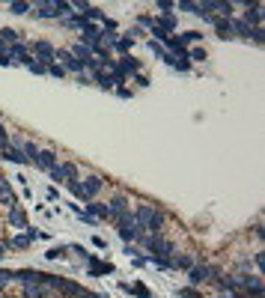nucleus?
<instances>
[{
    "mask_svg": "<svg viewBox=\"0 0 265 298\" xmlns=\"http://www.w3.org/2000/svg\"><path fill=\"white\" fill-rule=\"evenodd\" d=\"M27 69H30L33 75H45V72H48V69L42 66V63H36V60H33V63H30V66H27Z\"/></svg>",
    "mask_w": 265,
    "mask_h": 298,
    "instance_id": "obj_44",
    "label": "nucleus"
},
{
    "mask_svg": "<svg viewBox=\"0 0 265 298\" xmlns=\"http://www.w3.org/2000/svg\"><path fill=\"white\" fill-rule=\"evenodd\" d=\"M241 6L247 9V12L241 15V21H244L247 27H259V21H262V6H259V3H250V0H244Z\"/></svg>",
    "mask_w": 265,
    "mask_h": 298,
    "instance_id": "obj_2",
    "label": "nucleus"
},
{
    "mask_svg": "<svg viewBox=\"0 0 265 298\" xmlns=\"http://www.w3.org/2000/svg\"><path fill=\"white\" fill-rule=\"evenodd\" d=\"M134 218H137V230H149V232H161L164 230V215L158 212V209H152V206H137V212H134Z\"/></svg>",
    "mask_w": 265,
    "mask_h": 298,
    "instance_id": "obj_1",
    "label": "nucleus"
},
{
    "mask_svg": "<svg viewBox=\"0 0 265 298\" xmlns=\"http://www.w3.org/2000/svg\"><path fill=\"white\" fill-rule=\"evenodd\" d=\"M33 164L39 167V170H45V173H48L51 167H57L60 161H57V152H51V149H42V152L36 155V161H33Z\"/></svg>",
    "mask_w": 265,
    "mask_h": 298,
    "instance_id": "obj_8",
    "label": "nucleus"
},
{
    "mask_svg": "<svg viewBox=\"0 0 265 298\" xmlns=\"http://www.w3.org/2000/svg\"><path fill=\"white\" fill-rule=\"evenodd\" d=\"M36 18H57V6L51 3H36Z\"/></svg>",
    "mask_w": 265,
    "mask_h": 298,
    "instance_id": "obj_18",
    "label": "nucleus"
},
{
    "mask_svg": "<svg viewBox=\"0 0 265 298\" xmlns=\"http://www.w3.org/2000/svg\"><path fill=\"white\" fill-rule=\"evenodd\" d=\"M209 277H212V268H209V265H191V268H188V280H191V286L206 283Z\"/></svg>",
    "mask_w": 265,
    "mask_h": 298,
    "instance_id": "obj_6",
    "label": "nucleus"
},
{
    "mask_svg": "<svg viewBox=\"0 0 265 298\" xmlns=\"http://www.w3.org/2000/svg\"><path fill=\"white\" fill-rule=\"evenodd\" d=\"M18 149H21V152H24V158H27V161H36V155H39V152H42V149H39V146H36L33 140H24V143H21V146H18Z\"/></svg>",
    "mask_w": 265,
    "mask_h": 298,
    "instance_id": "obj_20",
    "label": "nucleus"
},
{
    "mask_svg": "<svg viewBox=\"0 0 265 298\" xmlns=\"http://www.w3.org/2000/svg\"><path fill=\"white\" fill-rule=\"evenodd\" d=\"M137 24H140V27H149V30H152V27H155V18H152V15H137Z\"/></svg>",
    "mask_w": 265,
    "mask_h": 298,
    "instance_id": "obj_34",
    "label": "nucleus"
},
{
    "mask_svg": "<svg viewBox=\"0 0 265 298\" xmlns=\"http://www.w3.org/2000/svg\"><path fill=\"white\" fill-rule=\"evenodd\" d=\"M63 254H66V248H51L45 257H48V260H57V257H63Z\"/></svg>",
    "mask_w": 265,
    "mask_h": 298,
    "instance_id": "obj_42",
    "label": "nucleus"
},
{
    "mask_svg": "<svg viewBox=\"0 0 265 298\" xmlns=\"http://www.w3.org/2000/svg\"><path fill=\"white\" fill-rule=\"evenodd\" d=\"M179 298H200L197 286H185V289H179Z\"/></svg>",
    "mask_w": 265,
    "mask_h": 298,
    "instance_id": "obj_36",
    "label": "nucleus"
},
{
    "mask_svg": "<svg viewBox=\"0 0 265 298\" xmlns=\"http://www.w3.org/2000/svg\"><path fill=\"white\" fill-rule=\"evenodd\" d=\"M116 93H119V99H131V90H125V87H119Z\"/></svg>",
    "mask_w": 265,
    "mask_h": 298,
    "instance_id": "obj_47",
    "label": "nucleus"
},
{
    "mask_svg": "<svg viewBox=\"0 0 265 298\" xmlns=\"http://www.w3.org/2000/svg\"><path fill=\"white\" fill-rule=\"evenodd\" d=\"M93 78H96V84H99L101 90H110V87H116V84H113V78H110V75H104V72H93Z\"/></svg>",
    "mask_w": 265,
    "mask_h": 298,
    "instance_id": "obj_27",
    "label": "nucleus"
},
{
    "mask_svg": "<svg viewBox=\"0 0 265 298\" xmlns=\"http://www.w3.org/2000/svg\"><path fill=\"white\" fill-rule=\"evenodd\" d=\"M253 263H256V268L262 271V268H265V254H256V260H253Z\"/></svg>",
    "mask_w": 265,
    "mask_h": 298,
    "instance_id": "obj_46",
    "label": "nucleus"
},
{
    "mask_svg": "<svg viewBox=\"0 0 265 298\" xmlns=\"http://www.w3.org/2000/svg\"><path fill=\"white\" fill-rule=\"evenodd\" d=\"M131 45H134V39H128V36H119V42L113 45L119 54H125V51H131Z\"/></svg>",
    "mask_w": 265,
    "mask_h": 298,
    "instance_id": "obj_32",
    "label": "nucleus"
},
{
    "mask_svg": "<svg viewBox=\"0 0 265 298\" xmlns=\"http://www.w3.org/2000/svg\"><path fill=\"white\" fill-rule=\"evenodd\" d=\"M0 161H9V164H30V161L24 158V152H21L15 143H9V146L0 152Z\"/></svg>",
    "mask_w": 265,
    "mask_h": 298,
    "instance_id": "obj_5",
    "label": "nucleus"
},
{
    "mask_svg": "<svg viewBox=\"0 0 265 298\" xmlns=\"http://www.w3.org/2000/svg\"><path fill=\"white\" fill-rule=\"evenodd\" d=\"M6 251H9V245H6V242H0V260L6 257Z\"/></svg>",
    "mask_w": 265,
    "mask_h": 298,
    "instance_id": "obj_49",
    "label": "nucleus"
},
{
    "mask_svg": "<svg viewBox=\"0 0 265 298\" xmlns=\"http://www.w3.org/2000/svg\"><path fill=\"white\" fill-rule=\"evenodd\" d=\"M87 265H90V274H96V277H104V274H110V271H113V265H110V263H101V260H96V257H90Z\"/></svg>",
    "mask_w": 265,
    "mask_h": 298,
    "instance_id": "obj_13",
    "label": "nucleus"
},
{
    "mask_svg": "<svg viewBox=\"0 0 265 298\" xmlns=\"http://www.w3.org/2000/svg\"><path fill=\"white\" fill-rule=\"evenodd\" d=\"M134 78H137V84H140V87H149V78H146V75H140V72H137Z\"/></svg>",
    "mask_w": 265,
    "mask_h": 298,
    "instance_id": "obj_45",
    "label": "nucleus"
},
{
    "mask_svg": "<svg viewBox=\"0 0 265 298\" xmlns=\"http://www.w3.org/2000/svg\"><path fill=\"white\" fill-rule=\"evenodd\" d=\"M81 185H84V191H87V197L93 200V197H96V194L101 191V188H104V179H101V176H87V179H84Z\"/></svg>",
    "mask_w": 265,
    "mask_h": 298,
    "instance_id": "obj_12",
    "label": "nucleus"
},
{
    "mask_svg": "<svg viewBox=\"0 0 265 298\" xmlns=\"http://www.w3.org/2000/svg\"><path fill=\"white\" fill-rule=\"evenodd\" d=\"M224 298H227V295H224Z\"/></svg>",
    "mask_w": 265,
    "mask_h": 298,
    "instance_id": "obj_51",
    "label": "nucleus"
},
{
    "mask_svg": "<svg viewBox=\"0 0 265 298\" xmlns=\"http://www.w3.org/2000/svg\"><path fill=\"white\" fill-rule=\"evenodd\" d=\"M230 30H232L235 36H244V39H250V30H253V27H247L241 18H230Z\"/></svg>",
    "mask_w": 265,
    "mask_h": 298,
    "instance_id": "obj_19",
    "label": "nucleus"
},
{
    "mask_svg": "<svg viewBox=\"0 0 265 298\" xmlns=\"http://www.w3.org/2000/svg\"><path fill=\"white\" fill-rule=\"evenodd\" d=\"M48 173H51V179H54V182H66V176H63V167H60V164H57V167H51Z\"/></svg>",
    "mask_w": 265,
    "mask_h": 298,
    "instance_id": "obj_35",
    "label": "nucleus"
},
{
    "mask_svg": "<svg viewBox=\"0 0 265 298\" xmlns=\"http://www.w3.org/2000/svg\"><path fill=\"white\" fill-rule=\"evenodd\" d=\"M119 235H122V242H128V245H134L143 232L137 230V227H119Z\"/></svg>",
    "mask_w": 265,
    "mask_h": 298,
    "instance_id": "obj_22",
    "label": "nucleus"
},
{
    "mask_svg": "<svg viewBox=\"0 0 265 298\" xmlns=\"http://www.w3.org/2000/svg\"><path fill=\"white\" fill-rule=\"evenodd\" d=\"M54 60H60V66L69 69V72H78V75H84V63H81V60H75V57H72V51H63V48H60Z\"/></svg>",
    "mask_w": 265,
    "mask_h": 298,
    "instance_id": "obj_4",
    "label": "nucleus"
},
{
    "mask_svg": "<svg viewBox=\"0 0 265 298\" xmlns=\"http://www.w3.org/2000/svg\"><path fill=\"white\" fill-rule=\"evenodd\" d=\"M6 283H12V271L0 268V286H6Z\"/></svg>",
    "mask_w": 265,
    "mask_h": 298,
    "instance_id": "obj_43",
    "label": "nucleus"
},
{
    "mask_svg": "<svg viewBox=\"0 0 265 298\" xmlns=\"http://www.w3.org/2000/svg\"><path fill=\"white\" fill-rule=\"evenodd\" d=\"M188 60H206V48H191L188 51Z\"/></svg>",
    "mask_w": 265,
    "mask_h": 298,
    "instance_id": "obj_37",
    "label": "nucleus"
},
{
    "mask_svg": "<svg viewBox=\"0 0 265 298\" xmlns=\"http://www.w3.org/2000/svg\"><path fill=\"white\" fill-rule=\"evenodd\" d=\"M24 235H27L30 242H36V239H45V232H42V230H33V227H27V230H24Z\"/></svg>",
    "mask_w": 265,
    "mask_h": 298,
    "instance_id": "obj_39",
    "label": "nucleus"
},
{
    "mask_svg": "<svg viewBox=\"0 0 265 298\" xmlns=\"http://www.w3.org/2000/svg\"><path fill=\"white\" fill-rule=\"evenodd\" d=\"M24 298H48L45 283H24Z\"/></svg>",
    "mask_w": 265,
    "mask_h": 298,
    "instance_id": "obj_15",
    "label": "nucleus"
},
{
    "mask_svg": "<svg viewBox=\"0 0 265 298\" xmlns=\"http://www.w3.org/2000/svg\"><path fill=\"white\" fill-rule=\"evenodd\" d=\"M116 224H119V227H137V218H134L131 212H122V215L116 218Z\"/></svg>",
    "mask_w": 265,
    "mask_h": 298,
    "instance_id": "obj_31",
    "label": "nucleus"
},
{
    "mask_svg": "<svg viewBox=\"0 0 265 298\" xmlns=\"http://www.w3.org/2000/svg\"><path fill=\"white\" fill-rule=\"evenodd\" d=\"M6 245H9V248H18V251H24V248H30L33 242H30L27 235H15V239H12V242H6Z\"/></svg>",
    "mask_w": 265,
    "mask_h": 298,
    "instance_id": "obj_30",
    "label": "nucleus"
},
{
    "mask_svg": "<svg viewBox=\"0 0 265 298\" xmlns=\"http://www.w3.org/2000/svg\"><path fill=\"white\" fill-rule=\"evenodd\" d=\"M81 289H84L81 283H75V280H63V286H60L57 292H60V295H66V298H78V295H81Z\"/></svg>",
    "mask_w": 265,
    "mask_h": 298,
    "instance_id": "obj_17",
    "label": "nucleus"
},
{
    "mask_svg": "<svg viewBox=\"0 0 265 298\" xmlns=\"http://www.w3.org/2000/svg\"><path fill=\"white\" fill-rule=\"evenodd\" d=\"M12 280H18L21 286H24V283H42V271H36V268H21V271H12Z\"/></svg>",
    "mask_w": 265,
    "mask_h": 298,
    "instance_id": "obj_7",
    "label": "nucleus"
},
{
    "mask_svg": "<svg viewBox=\"0 0 265 298\" xmlns=\"http://www.w3.org/2000/svg\"><path fill=\"white\" fill-rule=\"evenodd\" d=\"M149 51H152V54H158V57H164V54H167L164 45H158V42H152V39H149Z\"/></svg>",
    "mask_w": 265,
    "mask_h": 298,
    "instance_id": "obj_38",
    "label": "nucleus"
},
{
    "mask_svg": "<svg viewBox=\"0 0 265 298\" xmlns=\"http://www.w3.org/2000/svg\"><path fill=\"white\" fill-rule=\"evenodd\" d=\"M0 54H6V45H3V42H0Z\"/></svg>",
    "mask_w": 265,
    "mask_h": 298,
    "instance_id": "obj_50",
    "label": "nucleus"
},
{
    "mask_svg": "<svg viewBox=\"0 0 265 298\" xmlns=\"http://www.w3.org/2000/svg\"><path fill=\"white\" fill-rule=\"evenodd\" d=\"M60 167H63L66 182H72V179H81V170H78V164H60Z\"/></svg>",
    "mask_w": 265,
    "mask_h": 298,
    "instance_id": "obj_29",
    "label": "nucleus"
},
{
    "mask_svg": "<svg viewBox=\"0 0 265 298\" xmlns=\"http://www.w3.org/2000/svg\"><path fill=\"white\" fill-rule=\"evenodd\" d=\"M155 6L161 9V15H173V9H176V3H173V0H158Z\"/></svg>",
    "mask_w": 265,
    "mask_h": 298,
    "instance_id": "obj_33",
    "label": "nucleus"
},
{
    "mask_svg": "<svg viewBox=\"0 0 265 298\" xmlns=\"http://www.w3.org/2000/svg\"><path fill=\"white\" fill-rule=\"evenodd\" d=\"M122 289H125V292H134V295H140V298H152V292H149L143 283H122Z\"/></svg>",
    "mask_w": 265,
    "mask_h": 298,
    "instance_id": "obj_23",
    "label": "nucleus"
},
{
    "mask_svg": "<svg viewBox=\"0 0 265 298\" xmlns=\"http://www.w3.org/2000/svg\"><path fill=\"white\" fill-rule=\"evenodd\" d=\"M176 42H179V45H182V48H185V45H188V42H203V33H200V30H185V33L179 36V39H176Z\"/></svg>",
    "mask_w": 265,
    "mask_h": 298,
    "instance_id": "obj_24",
    "label": "nucleus"
},
{
    "mask_svg": "<svg viewBox=\"0 0 265 298\" xmlns=\"http://www.w3.org/2000/svg\"><path fill=\"white\" fill-rule=\"evenodd\" d=\"M48 75H54V78H63V75H66V69L57 66V63H51V66H48Z\"/></svg>",
    "mask_w": 265,
    "mask_h": 298,
    "instance_id": "obj_40",
    "label": "nucleus"
},
{
    "mask_svg": "<svg viewBox=\"0 0 265 298\" xmlns=\"http://www.w3.org/2000/svg\"><path fill=\"white\" fill-rule=\"evenodd\" d=\"M84 206H87L84 212H87V215H93L96 221H99V218H104V221H110V209H107L104 203H93V200H90V203H84Z\"/></svg>",
    "mask_w": 265,
    "mask_h": 298,
    "instance_id": "obj_10",
    "label": "nucleus"
},
{
    "mask_svg": "<svg viewBox=\"0 0 265 298\" xmlns=\"http://www.w3.org/2000/svg\"><path fill=\"white\" fill-rule=\"evenodd\" d=\"M93 245H96V248H107V242H104V239H99V235H93Z\"/></svg>",
    "mask_w": 265,
    "mask_h": 298,
    "instance_id": "obj_48",
    "label": "nucleus"
},
{
    "mask_svg": "<svg viewBox=\"0 0 265 298\" xmlns=\"http://www.w3.org/2000/svg\"><path fill=\"white\" fill-rule=\"evenodd\" d=\"M9 224H12L15 230H27V227H30V224H27V215H24V209H21V206L9 209Z\"/></svg>",
    "mask_w": 265,
    "mask_h": 298,
    "instance_id": "obj_11",
    "label": "nucleus"
},
{
    "mask_svg": "<svg viewBox=\"0 0 265 298\" xmlns=\"http://www.w3.org/2000/svg\"><path fill=\"white\" fill-rule=\"evenodd\" d=\"M0 42L3 45H15V42H21V33L18 30H0Z\"/></svg>",
    "mask_w": 265,
    "mask_h": 298,
    "instance_id": "obj_28",
    "label": "nucleus"
},
{
    "mask_svg": "<svg viewBox=\"0 0 265 298\" xmlns=\"http://www.w3.org/2000/svg\"><path fill=\"white\" fill-rule=\"evenodd\" d=\"M176 9H185V12H191V15H200V18L206 15V12L200 9V3H194V0H179V3H176Z\"/></svg>",
    "mask_w": 265,
    "mask_h": 298,
    "instance_id": "obj_21",
    "label": "nucleus"
},
{
    "mask_svg": "<svg viewBox=\"0 0 265 298\" xmlns=\"http://www.w3.org/2000/svg\"><path fill=\"white\" fill-rule=\"evenodd\" d=\"M0 203L6 206V209H15L18 206V197H15V191H12V182L0 173Z\"/></svg>",
    "mask_w": 265,
    "mask_h": 298,
    "instance_id": "obj_3",
    "label": "nucleus"
},
{
    "mask_svg": "<svg viewBox=\"0 0 265 298\" xmlns=\"http://www.w3.org/2000/svg\"><path fill=\"white\" fill-rule=\"evenodd\" d=\"M107 209H110V221H116L122 212H128V197H125V194H116V197L110 200Z\"/></svg>",
    "mask_w": 265,
    "mask_h": 298,
    "instance_id": "obj_9",
    "label": "nucleus"
},
{
    "mask_svg": "<svg viewBox=\"0 0 265 298\" xmlns=\"http://www.w3.org/2000/svg\"><path fill=\"white\" fill-rule=\"evenodd\" d=\"M116 66L122 69V75H125V78H128V75H137V72H140V63H137L134 57H128V54H125V57H122V60H119Z\"/></svg>",
    "mask_w": 265,
    "mask_h": 298,
    "instance_id": "obj_16",
    "label": "nucleus"
},
{
    "mask_svg": "<svg viewBox=\"0 0 265 298\" xmlns=\"http://www.w3.org/2000/svg\"><path fill=\"white\" fill-rule=\"evenodd\" d=\"M212 24L221 39H232V30H230V18H221V15H212Z\"/></svg>",
    "mask_w": 265,
    "mask_h": 298,
    "instance_id": "obj_14",
    "label": "nucleus"
},
{
    "mask_svg": "<svg viewBox=\"0 0 265 298\" xmlns=\"http://www.w3.org/2000/svg\"><path fill=\"white\" fill-rule=\"evenodd\" d=\"M250 39H253V42H256V45H262V39H265L262 27H253V30H250Z\"/></svg>",
    "mask_w": 265,
    "mask_h": 298,
    "instance_id": "obj_41",
    "label": "nucleus"
},
{
    "mask_svg": "<svg viewBox=\"0 0 265 298\" xmlns=\"http://www.w3.org/2000/svg\"><path fill=\"white\" fill-rule=\"evenodd\" d=\"M30 9H33V6L24 3V0H12V3H9V12H12V15H27Z\"/></svg>",
    "mask_w": 265,
    "mask_h": 298,
    "instance_id": "obj_26",
    "label": "nucleus"
},
{
    "mask_svg": "<svg viewBox=\"0 0 265 298\" xmlns=\"http://www.w3.org/2000/svg\"><path fill=\"white\" fill-rule=\"evenodd\" d=\"M66 185H69V191H72V194H75L78 200H84V203H90V197H87V191H84V185H81L78 179H72V182H66Z\"/></svg>",
    "mask_w": 265,
    "mask_h": 298,
    "instance_id": "obj_25",
    "label": "nucleus"
}]
</instances>
